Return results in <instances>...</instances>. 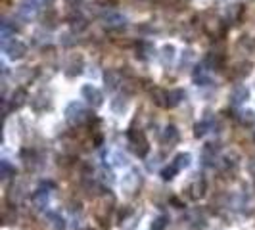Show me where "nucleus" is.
Listing matches in <instances>:
<instances>
[{
    "label": "nucleus",
    "instance_id": "obj_10",
    "mask_svg": "<svg viewBox=\"0 0 255 230\" xmlns=\"http://www.w3.org/2000/svg\"><path fill=\"white\" fill-rule=\"evenodd\" d=\"M240 121H242L244 125H248V127H250V125H254L255 123V114L254 112H244V114L240 115Z\"/></svg>",
    "mask_w": 255,
    "mask_h": 230
},
{
    "label": "nucleus",
    "instance_id": "obj_7",
    "mask_svg": "<svg viewBox=\"0 0 255 230\" xmlns=\"http://www.w3.org/2000/svg\"><path fill=\"white\" fill-rule=\"evenodd\" d=\"M181 98H182L181 90H173V92H169V94H167V106H177V104L181 102Z\"/></svg>",
    "mask_w": 255,
    "mask_h": 230
},
{
    "label": "nucleus",
    "instance_id": "obj_2",
    "mask_svg": "<svg viewBox=\"0 0 255 230\" xmlns=\"http://www.w3.org/2000/svg\"><path fill=\"white\" fill-rule=\"evenodd\" d=\"M83 96H85L88 102H94V106H98V104L102 102V94H100L96 88H92V86H85V88H83Z\"/></svg>",
    "mask_w": 255,
    "mask_h": 230
},
{
    "label": "nucleus",
    "instance_id": "obj_1",
    "mask_svg": "<svg viewBox=\"0 0 255 230\" xmlns=\"http://www.w3.org/2000/svg\"><path fill=\"white\" fill-rule=\"evenodd\" d=\"M129 140H131V144H133V150L138 153L140 157H144L146 153H148V142H146L144 132H140V131H131V132H129Z\"/></svg>",
    "mask_w": 255,
    "mask_h": 230
},
{
    "label": "nucleus",
    "instance_id": "obj_9",
    "mask_svg": "<svg viewBox=\"0 0 255 230\" xmlns=\"http://www.w3.org/2000/svg\"><path fill=\"white\" fill-rule=\"evenodd\" d=\"M175 173H179V169H177V165H175V163H171V167H167V169H163V173H161V177H163L165 181H169V179H173V177H175Z\"/></svg>",
    "mask_w": 255,
    "mask_h": 230
},
{
    "label": "nucleus",
    "instance_id": "obj_4",
    "mask_svg": "<svg viewBox=\"0 0 255 230\" xmlns=\"http://www.w3.org/2000/svg\"><path fill=\"white\" fill-rule=\"evenodd\" d=\"M8 52H10V56H12V58H21V56H23V52H25V46H23L21 42H14V44L8 48Z\"/></svg>",
    "mask_w": 255,
    "mask_h": 230
},
{
    "label": "nucleus",
    "instance_id": "obj_8",
    "mask_svg": "<svg viewBox=\"0 0 255 230\" xmlns=\"http://www.w3.org/2000/svg\"><path fill=\"white\" fill-rule=\"evenodd\" d=\"M167 223H169V219L167 217H157L153 223H152V230H165L167 229Z\"/></svg>",
    "mask_w": 255,
    "mask_h": 230
},
{
    "label": "nucleus",
    "instance_id": "obj_3",
    "mask_svg": "<svg viewBox=\"0 0 255 230\" xmlns=\"http://www.w3.org/2000/svg\"><path fill=\"white\" fill-rule=\"evenodd\" d=\"M163 140L169 142V144H175V142L179 140V132H177V129H175V127H167V129H165V134H163Z\"/></svg>",
    "mask_w": 255,
    "mask_h": 230
},
{
    "label": "nucleus",
    "instance_id": "obj_11",
    "mask_svg": "<svg viewBox=\"0 0 255 230\" xmlns=\"http://www.w3.org/2000/svg\"><path fill=\"white\" fill-rule=\"evenodd\" d=\"M194 197H200V196H204V190H205V184L204 182H196V186H194Z\"/></svg>",
    "mask_w": 255,
    "mask_h": 230
},
{
    "label": "nucleus",
    "instance_id": "obj_5",
    "mask_svg": "<svg viewBox=\"0 0 255 230\" xmlns=\"http://www.w3.org/2000/svg\"><path fill=\"white\" fill-rule=\"evenodd\" d=\"M248 98V88H236L234 94H232V104H242L244 100Z\"/></svg>",
    "mask_w": 255,
    "mask_h": 230
},
{
    "label": "nucleus",
    "instance_id": "obj_12",
    "mask_svg": "<svg viewBox=\"0 0 255 230\" xmlns=\"http://www.w3.org/2000/svg\"><path fill=\"white\" fill-rule=\"evenodd\" d=\"M10 173H12V169H10L8 161H2V179H8Z\"/></svg>",
    "mask_w": 255,
    "mask_h": 230
},
{
    "label": "nucleus",
    "instance_id": "obj_6",
    "mask_svg": "<svg viewBox=\"0 0 255 230\" xmlns=\"http://www.w3.org/2000/svg\"><path fill=\"white\" fill-rule=\"evenodd\" d=\"M175 165H177V169L181 171L184 167H188V163H190V153H179L177 157H175V161H173Z\"/></svg>",
    "mask_w": 255,
    "mask_h": 230
},
{
    "label": "nucleus",
    "instance_id": "obj_13",
    "mask_svg": "<svg viewBox=\"0 0 255 230\" xmlns=\"http://www.w3.org/2000/svg\"><path fill=\"white\" fill-rule=\"evenodd\" d=\"M205 129H207V125H205V123L198 125V127H196V136H204V134H205Z\"/></svg>",
    "mask_w": 255,
    "mask_h": 230
}]
</instances>
